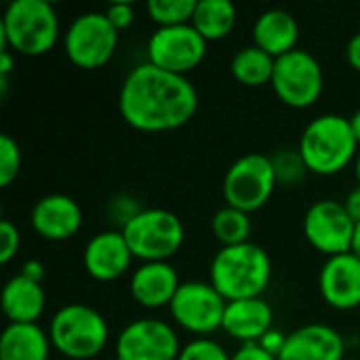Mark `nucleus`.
I'll return each instance as SVG.
<instances>
[{
  "mask_svg": "<svg viewBox=\"0 0 360 360\" xmlns=\"http://www.w3.org/2000/svg\"><path fill=\"white\" fill-rule=\"evenodd\" d=\"M350 120V127H352V133H354V137H356V141H359L360 146V108L348 118Z\"/></svg>",
  "mask_w": 360,
  "mask_h": 360,
  "instance_id": "nucleus-39",
  "label": "nucleus"
},
{
  "mask_svg": "<svg viewBox=\"0 0 360 360\" xmlns=\"http://www.w3.org/2000/svg\"><path fill=\"white\" fill-rule=\"evenodd\" d=\"M118 110L124 122L137 131H173L192 120L198 110V93L188 76L146 61L127 74L118 93Z\"/></svg>",
  "mask_w": 360,
  "mask_h": 360,
  "instance_id": "nucleus-1",
  "label": "nucleus"
},
{
  "mask_svg": "<svg viewBox=\"0 0 360 360\" xmlns=\"http://www.w3.org/2000/svg\"><path fill=\"white\" fill-rule=\"evenodd\" d=\"M274 312L264 297L228 302L221 331H226L232 340L245 344H259L266 333L272 331Z\"/></svg>",
  "mask_w": 360,
  "mask_h": 360,
  "instance_id": "nucleus-19",
  "label": "nucleus"
},
{
  "mask_svg": "<svg viewBox=\"0 0 360 360\" xmlns=\"http://www.w3.org/2000/svg\"><path fill=\"white\" fill-rule=\"evenodd\" d=\"M285 342H287V335H283L281 331L272 329L270 333H266V335H264V340L259 342V346L278 359V354H281V352H283V348H285Z\"/></svg>",
  "mask_w": 360,
  "mask_h": 360,
  "instance_id": "nucleus-34",
  "label": "nucleus"
},
{
  "mask_svg": "<svg viewBox=\"0 0 360 360\" xmlns=\"http://www.w3.org/2000/svg\"><path fill=\"white\" fill-rule=\"evenodd\" d=\"M270 84L285 105L306 110L321 99L325 76L319 59L312 53L295 49L276 59Z\"/></svg>",
  "mask_w": 360,
  "mask_h": 360,
  "instance_id": "nucleus-9",
  "label": "nucleus"
},
{
  "mask_svg": "<svg viewBox=\"0 0 360 360\" xmlns=\"http://www.w3.org/2000/svg\"><path fill=\"white\" fill-rule=\"evenodd\" d=\"M207 40L192 23L156 27L148 40V61L171 74L186 76L202 63Z\"/></svg>",
  "mask_w": 360,
  "mask_h": 360,
  "instance_id": "nucleus-11",
  "label": "nucleus"
},
{
  "mask_svg": "<svg viewBox=\"0 0 360 360\" xmlns=\"http://www.w3.org/2000/svg\"><path fill=\"white\" fill-rule=\"evenodd\" d=\"M352 253L360 259V224L356 226V232H354V243H352Z\"/></svg>",
  "mask_w": 360,
  "mask_h": 360,
  "instance_id": "nucleus-40",
  "label": "nucleus"
},
{
  "mask_svg": "<svg viewBox=\"0 0 360 360\" xmlns=\"http://www.w3.org/2000/svg\"><path fill=\"white\" fill-rule=\"evenodd\" d=\"M143 209L137 205V200L129 194H118L114 196L110 202H108V217L114 226H118L120 230L127 228V224L137 215L141 213Z\"/></svg>",
  "mask_w": 360,
  "mask_h": 360,
  "instance_id": "nucleus-30",
  "label": "nucleus"
},
{
  "mask_svg": "<svg viewBox=\"0 0 360 360\" xmlns=\"http://www.w3.org/2000/svg\"><path fill=\"white\" fill-rule=\"evenodd\" d=\"M356 224L350 219L344 202L319 200L304 215V236L323 255L335 257L352 253Z\"/></svg>",
  "mask_w": 360,
  "mask_h": 360,
  "instance_id": "nucleus-12",
  "label": "nucleus"
},
{
  "mask_svg": "<svg viewBox=\"0 0 360 360\" xmlns=\"http://www.w3.org/2000/svg\"><path fill=\"white\" fill-rule=\"evenodd\" d=\"M236 17V6L230 0H196L192 25L207 42H213L234 30Z\"/></svg>",
  "mask_w": 360,
  "mask_h": 360,
  "instance_id": "nucleus-23",
  "label": "nucleus"
},
{
  "mask_svg": "<svg viewBox=\"0 0 360 360\" xmlns=\"http://www.w3.org/2000/svg\"><path fill=\"white\" fill-rule=\"evenodd\" d=\"M181 281L177 270L169 262H148L141 264L131 276L133 300L148 310H158L171 306Z\"/></svg>",
  "mask_w": 360,
  "mask_h": 360,
  "instance_id": "nucleus-18",
  "label": "nucleus"
},
{
  "mask_svg": "<svg viewBox=\"0 0 360 360\" xmlns=\"http://www.w3.org/2000/svg\"><path fill=\"white\" fill-rule=\"evenodd\" d=\"M63 49L76 68L97 70L114 57L118 49V30L110 23L105 13H82L68 25Z\"/></svg>",
  "mask_w": 360,
  "mask_h": 360,
  "instance_id": "nucleus-8",
  "label": "nucleus"
},
{
  "mask_svg": "<svg viewBox=\"0 0 360 360\" xmlns=\"http://www.w3.org/2000/svg\"><path fill=\"white\" fill-rule=\"evenodd\" d=\"M346 59L350 63V68H354L356 72H360V32L354 34L350 40H348V46H346Z\"/></svg>",
  "mask_w": 360,
  "mask_h": 360,
  "instance_id": "nucleus-36",
  "label": "nucleus"
},
{
  "mask_svg": "<svg viewBox=\"0 0 360 360\" xmlns=\"http://www.w3.org/2000/svg\"><path fill=\"white\" fill-rule=\"evenodd\" d=\"M11 70H13V53L0 51V78H8Z\"/></svg>",
  "mask_w": 360,
  "mask_h": 360,
  "instance_id": "nucleus-38",
  "label": "nucleus"
},
{
  "mask_svg": "<svg viewBox=\"0 0 360 360\" xmlns=\"http://www.w3.org/2000/svg\"><path fill=\"white\" fill-rule=\"evenodd\" d=\"M300 23L285 8H268L253 23V44L274 59L297 49Z\"/></svg>",
  "mask_w": 360,
  "mask_h": 360,
  "instance_id": "nucleus-20",
  "label": "nucleus"
},
{
  "mask_svg": "<svg viewBox=\"0 0 360 360\" xmlns=\"http://www.w3.org/2000/svg\"><path fill=\"white\" fill-rule=\"evenodd\" d=\"M51 338L34 323H8L0 335V360H49Z\"/></svg>",
  "mask_w": 360,
  "mask_h": 360,
  "instance_id": "nucleus-22",
  "label": "nucleus"
},
{
  "mask_svg": "<svg viewBox=\"0 0 360 360\" xmlns=\"http://www.w3.org/2000/svg\"><path fill=\"white\" fill-rule=\"evenodd\" d=\"M196 0H148V17L158 23V27L192 23Z\"/></svg>",
  "mask_w": 360,
  "mask_h": 360,
  "instance_id": "nucleus-26",
  "label": "nucleus"
},
{
  "mask_svg": "<svg viewBox=\"0 0 360 360\" xmlns=\"http://www.w3.org/2000/svg\"><path fill=\"white\" fill-rule=\"evenodd\" d=\"M82 262L91 278L99 283H112L127 274L133 262V253L120 230H105L91 236L84 247Z\"/></svg>",
  "mask_w": 360,
  "mask_h": 360,
  "instance_id": "nucleus-14",
  "label": "nucleus"
},
{
  "mask_svg": "<svg viewBox=\"0 0 360 360\" xmlns=\"http://www.w3.org/2000/svg\"><path fill=\"white\" fill-rule=\"evenodd\" d=\"M30 221L44 240L61 243L80 230L82 209L68 194H46L34 205Z\"/></svg>",
  "mask_w": 360,
  "mask_h": 360,
  "instance_id": "nucleus-16",
  "label": "nucleus"
},
{
  "mask_svg": "<svg viewBox=\"0 0 360 360\" xmlns=\"http://www.w3.org/2000/svg\"><path fill=\"white\" fill-rule=\"evenodd\" d=\"M346 344L338 329L329 325H304L287 335L278 360H344Z\"/></svg>",
  "mask_w": 360,
  "mask_h": 360,
  "instance_id": "nucleus-17",
  "label": "nucleus"
},
{
  "mask_svg": "<svg viewBox=\"0 0 360 360\" xmlns=\"http://www.w3.org/2000/svg\"><path fill=\"white\" fill-rule=\"evenodd\" d=\"M354 173H356V179H359V186H360V152H359V156H356V160H354Z\"/></svg>",
  "mask_w": 360,
  "mask_h": 360,
  "instance_id": "nucleus-41",
  "label": "nucleus"
},
{
  "mask_svg": "<svg viewBox=\"0 0 360 360\" xmlns=\"http://www.w3.org/2000/svg\"><path fill=\"white\" fill-rule=\"evenodd\" d=\"M21 245V234L19 228L11 221V219H2L0 221V264H8Z\"/></svg>",
  "mask_w": 360,
  "mask_h": 360,
  "instance_id": "nucleus-31",
  "label": "nucleus"
},
{
  "mask_svg": "<svg viewBox=\"0 0 360 360\" xmlns=\"http://www.w3.org/2000/svg\"><path fill=\"white\" fill-rule=\"evenodd\" d=\"M114 360H118V359H114Z\"/></svg>",
  "mask_w": 360,
  "mask_h": 360,
  "instance_id": "nucleus-42",
  "label": "nucleus"
},
{
  "mask_svg": "<svg viewBox=\"0 0 360 360\" xmlns=\"http://www.w3.org/2000/svg\"><path fill=\"white\" fill-rule=\"evenodd\" d=\"M232 360H278L274 354H270L268 350H264L259 344H245L236 350V354Z\"/></svg>",
  "mask_w": 360,
  "mask_h": 360,
  "instance_id": "nucleus-33",
  "label": "nucleus"
},
{
  "mask_svg": "<svg viewBox=\"0 0 360 360\" xmlns=\"http://www.w3.org/2000/svg\"><path fill=\"white\" fill-rule=\"evenodd\" d=\"M274 65H276V59L272 55H268L259 46L251 44V46L240 49L232 57L230 72L245 86H264V84L272 82Z\"/></svg>",
  "mask_w": 360,
  "mask_h": 360,
  "instance_id": "nucleus-24",
  "label": "nucleus"
},
{
  "mask_svg": "<svg viewBox=\"0 0 360 360\" xmlns=\"http://www.w3.org/2000/svg\"><path fill=\"white\" fill-rule=\"evenodd\" d=\"M323 300L335 310H354L360 306V259L354 253L329 257L319 276Z\"/></svg>",
  "mask_w": 360,
  "mask_h": 360,
  "instance_id": "nucleus-15",
  "label": "nucleus"
},
{
  "mask_svg": "<svg viewBox=\"0 0 360 360\" xmlns=\"http://www.w3.org/2000/svg\"><path fill=\"white\" fill-rule=\"evenodd\" d=\"M181 352L175 329L158 319L129 323L116 342L118 360H177Z\"/></svg>",
  "mask_w": 360,
  "mask_h": 360,
  "instance_id": "nucleus-13",
  "label": "nucleus"
},
{
  "mask_svg": "<svg viewBox=\"0 0 360 360\" xmlns=\"http://www.w3.org/2000/svg\"><path fill=\"white\" fill-rule=\"evenodd\" d=\"M21 274L27 276L30 281H36V283H42L44 278V266L38 262V259H30L21 266Z\"/></svg>",
  "mask_w": 360,
  "mask_h": 360,
  "instance_id": "nucleus-37",
  "label": "nucleus"
},
{
  "mask_svg": "<svg viewBox=\"0 0 360 360\" xmlns=\"http://www.w3.org/2000/svg\"><path fill=\"white\" fill-rule=\"evenodd\" d=\"M211 232H213L215 240L221 243V247H236V245L251 243L253 224H251L249 213L226 205L224 209H219L213 215Z\"/></svg>",
  "mask_w": 360,
  "mask_h": 360,
  "instance_id": "nucleus-25",
  "label": "nucleus"
},
{
  "mask_svg": "<svg viewBox=\"0 0 360 360\" xmlns=\"http://www.w3.org/2000/svg\"><path fill=\"white\" fill-rule=\"evenodd\" d=\"M297 150L310 173L331 177L356 160L359 141L346 116L323 114L306 124Z\"/></svg>",
  "mask_w": 360,
  "mask_h": 360,
  "instance_id": "nucleus-4",
  "label": "nucleus"
},
{
  "mask_svg": "<svg viewBox=\"0 0 360 360\" xmlns=\"http://www.w3.org/2000/svg\"><path fill=\"white\" fill-rule=\"evenodd\" d=\"M53 348L68 360H89L101 354L110 340V327L101 312L84 304L59 308L49 327Z\"/></svg>",
  "mask_w": 360,
  "mask_h": 360,
  "instance_id": "nucleus-5",
  "label": "nucleus"
},
{
  "mask_svg": "<svg viewBox=\"0 0 360 360\" xmlns=\"http://www.w3.org/2000/svg\"><path fill=\"white\" fill-rule=\"evenodd\" d=\"M120 232L133 257L143 264L169 262L186 240L184 221L167 209H143Z\"/></svg>",
  "mask_w": 360,
  "mask_h": 360,
  "instance_id": "nucleus-6",
  "label": "nucleus"
},
{
  "mask_svg": "<svg viewBox=\"0 0 360 360\" xmlns=\"http://www.w3.org/2000/svg\"><path fill=\"white\" fill-rule=\"evenodd\" d=\"M344 207H346V211H348L350 219L359 226L360 224V186L359 188H354L352 192H348V196H346V200H344Z\"/></svg>",
  "mask_w": 360,
  "mask_h": 360,
  "instance_id": "nucleus-35",
  "label": "nucleus"
},
{
  "mask_svg": "<svg viewBox=\"0 0 360 360\" xmlns=\"http://www.w3.org/2000/svg\"><path fill=\"white\" fill-rule=\"evenodd\" d=\"M177 360H232V356L226 352V348L209 338H198L188 342Z\"/></svg>",
  "mask_w": 360,
  "mask_h": 360,
  "instance_id": "nucleus-29",
  "label": "nucleus"
},
{
  "mask_svg": "<svg viewBox=\"0 0 360 360\" xmlns=\"http://www.w3.org/2000/svg\"><path fill=\"white\" fill-rule=\"evenodd\" d=\"M226 306L228 302L211 283L186 281L179 285L169 310L181 329L194 335H211L221 329Z\"/></svg>",
  "mask_w": 360,
  "mask_h": 360,
  "instance_id": "nucleus-10",
  "label": "nucleus"
},
{
  "mask_svg": "<svg viewBox=\"0 0 360 360\" xmlns=\"http://www.w3.org/2000/svg\"><path fill=\"white\" fill-rule=\"evenodd\" d=\"M270 158H272V167H274V175H276L278 186L297 188L306 179V175L310 173L300 150L283 148V150L274 152Z\"/></svg>",
  "mask_w": 360,
  "mask_h": 360,
  "instance_id": "nucleus-27",
  "label": "nucleus"
},
{
  "mask_svg": "<svg viewBox=\"0 0 360 360\" xmlns=\"http://www.w3.org/2000/svg\"><path fill=\"white\" fill-rule=\"evenodd\" d=\"M276 186L272 158L251 152L230 165L224 177V198L228 207L253 213L272 198Z\"/></svg>",
  "mask_w": 360,
  "mask_h": 360,
  "instance_id": "nucleus-7",
  "label": "nucleus"
},
{
  "mask_svg": "<svg viewBox=\"0 0 360 360\" xmlns=\"http://www.w3.org/2000/svg\"><path fill=\"white\" fill-rule=\"evenodd\" d=\"M209 278L226 302L262 297L272 278V262L255 243L221 247L211 262Z\"/></svg>",
  "mask_w": 360,
  "mask_h": 360,
  "instance_id": "nucleus-2",
  "label": "nucleus"
},
{
  "mask_svg": "<svg viewBox=\"0 0 360 360\" xmlns=\"http://www.w3.org/2000/svg\"><path fill=\"white\" fill-rule=\"evenodd\" d=\"M21 171V150L19 143L2 133L0 135V188H8Z\"/></svg>",
  "mask_w": 360,
  "mask_h": 360,
  "instance_id": "nucleus-28",
  "label": "nucleus"
},
{
  "mask_svg": "<svg viewBox=\"0 0 360 360\" xmlns=\"http://www.w3.org/2000/svg\"><path fill=\"white\" fill-rule=\"evenodd\" d=\"M46 295L40 283L15 274L2 289V312L11 323L34 325L44 312Z\"/></svg>",
  "mask_w": 360,
  "mask_h": 360,
  "instance_id": "nucleus-21",
  "label": "nucleus"
},
{
  "mask_svg": "<svg viewBox=\"0 0 360 360\" xmlns=\"http://www.w3.org/2000/svg\"><path fill=\"white\" fill-rule=\"evenodd\" d=\"M103 13H105V17L110 19V23H112L118 32L131 27V23L135 21V8H133L131 2H114V4H110Z\"/></svg>",
  "mask_w": 360,
  "mask_h": 360,
  "instance_id": "nucleus-32",
  "label": "nucleus"
},
{
  "mask_svg": "<svg viewBox=\"0 0 360 360\" xmlns=\"http://www.w3.org/2000/svg\"><path fill=\"white\" fill-rule=\"evenodd\" d=\"M59 15L46 0H13L0 19V51L46 55L59 40Z\"/></svg>",
  "mask_w": 360,
  "mask_h": 360,
  "instance_id": "nucleus-3",
  "label": "nucleus"
}]
</instances>
